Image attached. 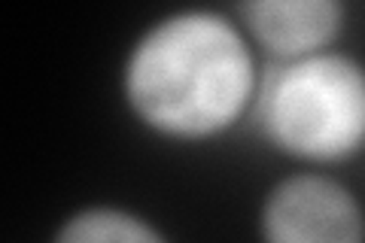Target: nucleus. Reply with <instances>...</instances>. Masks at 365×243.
<instances>
[{"mask_svg": "<svg viewBox=\"0 0 365 243\" xmlns=\"http://www.w3.org/2000/svg\"><path fill=\"white\" fill-rule=\"evenodd\" d=\"M262 237L274 243H356L365 216L341 182L319 173H295L277 182L262 204Z\"/></svg>", "mask_w": 365, "mask_h": 243, "instance_id": "3", "label": "nucleus"}, {"mask_svg": "<svg viewBox=\"0 0 365 243\" xmlns=\"http://www.w3.org/2000/svg\"><path fill=\"white\" fill-rule=\"evenodd\" d=\"M259 76L232 21L186 9L153 25L125 61L122 88L131 113L170 140H207L253 107Z\"/></svg>", "mask_w": 365, "mask_h": 243, "instance_id": "1", "label": "nucleus"}, {"mask_svg": "<svg viewBox=\"0 0 365 243\" xmlns=\"http://www.w3.org/2000/svg\"><path fill=\"white\" fill-rule=\"evenodd\" d=\"M250 110L283 155L311 165L347 161L365 149V67L326 49L271 58Z\"/></svg>", "mask_w": 365, "mask_h": 243, "instance_id": "2", "label": "nucleus"}, {"mask_svg": "<svg viewBox=\"0 0 365 243\" xmlns=\"http://www.w3.org/2000/svg\"><path fill=\"white\" fill-rule=\"evenodd\" d=\"M55 237L61 243H158L162 231L119 207H86L67 216Z\"/></svg>", "mask_w": 365, "mask_h": 243, "instance_id": "5", "label": "nucleus"}, {"mask_svg": "<svg viewBox=\"0 0 365 243\" xmlns=\"http://www.w3.org/2000/svg\"><path fill=\"white\" fill-rule=\"evenodd\" d=\"M244 25L271 58H302L335 43L344 0H244Z\"/></svg>", "mask_w": 365, "mask_h": 243, "instance_id": "4", "label": "nucleus"}]
</instances>
